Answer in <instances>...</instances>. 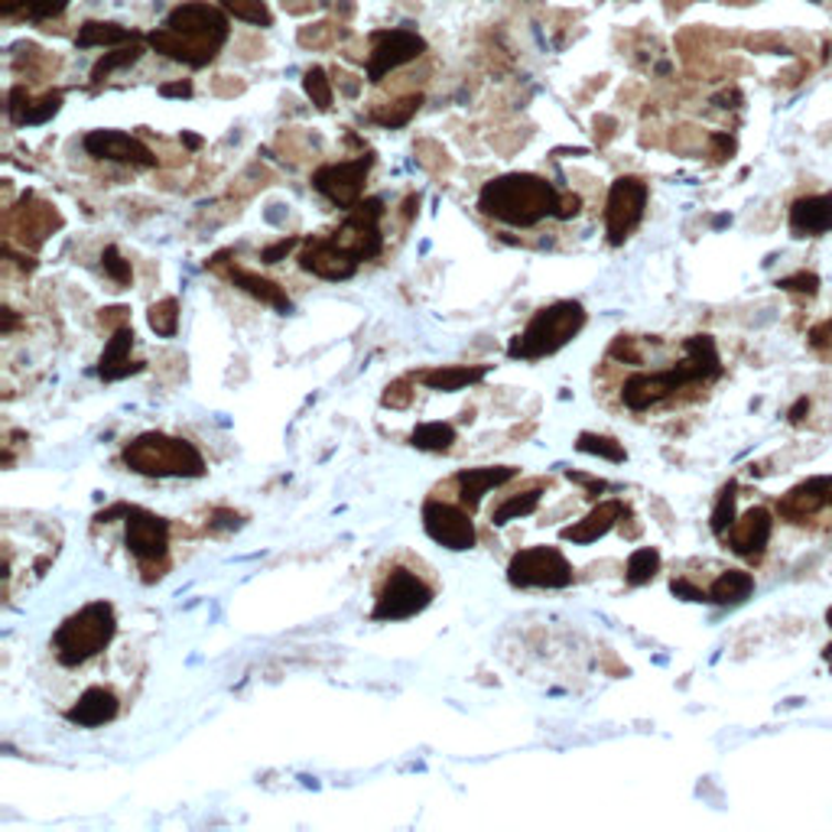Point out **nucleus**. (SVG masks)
<instances>
[{"label":"nucleus","mask_w":832,"mask_h":832,"mask_svg":"<svg viewBox=\"0 0 832 832\" xmlns=\"http://www.w3.org/2000/svg\"><path fill=\"white\" fill-rule=\"evenodd\" d=\"M124 524H127L124 543L143 569L167 566V556H170V521L167 518H160L147 508H127Z\"/></svg>","instance_id":"10"},{"label":"nucleus","mask_w":832,"mask_h":832,"mask_svg":"<svg viewBox=\"0 0 832 832\" xmlns=\"http://www.w3.org/2000/svg\"><path fill=\"white\" fill-rule=\"evenodd\" d=\"M232 527H238V514L235 511H215L212 514L209 531H232Z\"/></svg>","instance_id":"46"},{"label":"nucleus","mask_w":832,"mask_h":832,"mask_svg":"<svg viewBox=\"0 0 832 832\" xmlns=\"http://www.w3.org/2000/svg\"><path fill=\"white\" fill-rule=\"evenodd\" d=\"M374 167V157L364 153L358 160H349V163H326L312 173V189L319 195H326L332 205L339 209H355L364 195V182H367V173Z\"/></svg>","instance_id":"12"},{"label":"nucleus","mask_w":832,"mask_h":832,"mask_svg":"<svg viewBox=\"0 0 832 832\" xmlns=\"http://www.w3.org/2000/svg\"><path fill=\"white\" fill-rule=\"evenodd\" d=\"M780 287L783 290H800V294H817L820 280H817V274H797L790 280H780Z\"/></svg>","instance_id":"41"},{"label":"nucleus","mask_w":832,"mask_h":832,"mask_svg":"<svg viewBox=\"0 0 832 832\" xmlns=\"http://www.w3.org/2000/svg\"><path fill=\"white\" fill-rule=\"evenodd\" d=\"M302 88H306L309 102H312L319 111H329V108H332V82H329L326 68L312 65V68L306 72V78H302Z\"/></svg>","instance_id":"34"},{"label":"nucleus","mask_w":832,"mask_h":832,"mask_svg":"<svg viewBox=\"0 0 832 832\" xmlns=\"http://www.w3.org/2000/svg\"><path fill=\"white\" fill-rule=\"evenodd\" d=\"M648 182L638 177H618L608 189V202H605V235L608 244H625L634 235V228L644 222V209H648Z\"/></svg>","instance_id":"8"},{"label":"nucleus","mask_w":832,"mask_h":832,"mask_svg":"<svg viewBox=\"0 0 832 832\" xmlns=\"http://www.w3.org/2000/svg\"><path fill=\"white\" fill-rule=\"evenodd\" d=\"M625 514H628L625 501H618V498L601 501V504H595L593 511H589L583 521L569 524V527L563 531V540H573V543H579V546L595 543V540H601L605 534H611V531H615V524H618Z\"/></svg>","instance_id":"19"},{"label":"nucleus","mask_w":832,"mask_h":832,"mask_svg":"<svg viewBox=\"0 0 832 832\" xmlns=\"http://www.w3.org/2000/svg\"><path fill=\"white\" fill-rule=\"evenodd\" d=\"M381 215L384 202L381 199H361L355 209H349V218L342 228L332 235L339 247H345L358 260H371L384 250V235H381Z\"/></svg>","instance_id":"11"},{"label":"nucleus","mask_w":832,"mask_h":832,"mask_svg":"<svg viewBox=\"0 0 832 832\" xmlns=\"http://www.w3.org/2000/svg\"><path fill=\"white\" fill-rule=\"evenodd\" d=\"M511 478H518V469L514 466H484V469H462L456 476V488H459V501L476 511L481 504V498L491 491V488H501L508 484Z\"/></svg>","instance_id":"21"},{"label":"nucleus","mask_w":832,"mask_h":832,"mask_svg":"<svg viewBox=\"0 0 832 832\" xmlns=\"http://www.w3.org/2000/svg\"><path fill=\"white\" fill-rule=\"evenodd\" d=\"M732 524H735V484H728V488L718 494V504H715L713 511V534L725 536Z\"/></svg>","instance_id":"38"},{"label":"nucleus","mask_w":832,"mask_h":832,"mask_svg":"<svg viewBox=\"0 0 832 832\" xmlns=\"http://www.w3.org/2000/svg\"><path fill=\"white\" fill-rule=\"evenodd\" d=\"M160 95H163V98H189V95H192V85H189V82L160 85Z\"/></svg>","instance_id":"47"},{"label":"nucleus","mask_w":832,"mask_h":832,"mask_svg":"<svg viewBox=\"0 0 832 832\" xmlns=\"http://www.w3.org/2000/svg\"><path fill=\"white\" fill-rule=\"evenodd\" d=\"M673 595L676 598H686V601H710V593H703V589H696V586H690L686 579H673Z\"/></svg>","instance_id":"43"},{"label":"nucleus","mask_w":832,"mask_h":832,"mask_svg":"<svg viewBox=\"0 0 832 832\" xmlns=\"http://www.w3.org/2000/svg\"><path fill=\"white\" fill-rule=\"evenodd\" d=\"M65 7H68V0H33L30 3V10H26V17L30 20H53V17H60L65 13Z\"/></svg>","instance_id":"39"},{"label":"nucleus","mask_w":832,"mask_h":832,"mask_svg":"<svg viewBox=\"0 0 832 832\" xmlns=\"http://www.w3.org/2000/svg\"><path fill=\"white\" fill-rule=\"evenodd\" d=\"M124 466L147 478H202L209 472L205 456L179 436L167 433H140L134 436L124 452Z\"/></svg>","instance_id":"4"},{"label":"nucleus","mask_w":832,"mask_h":832,"mask_svg":"<svg viewBox=\"0 0 832 832\" xmlns=\"http://www.w3.org/2000/svg\"><path fill=\"white\" fill-rule=\"evenodd\" d=\"M830 621H832V611H830Z\"/></svg>","instance_id":"51"},{"label":"nucleus","mask_w":832,"mask_h":832,"mask_svg":"<svg viewBox=\"0 0 832 832\" xmlns=\"http://www.w3.org/2000/svg\"><path fill=\"white\" fill-rule=\"evenodd\" d=\"M222 7L235 17V20H244V23H254V26H270L274 17L267 10L264 0H222Z\"/></svg>","instance_id":"35"},{"label":"nucleus","mask_w":832,"mask_h":832,"mask_svg":"<svg viewBox=\"0 0 832 832\" xmlns=\"http://www.w3.org/2000/svg\"><path fill=\"white\" fill-rule=\"evenodd\" d=\"M774 531V518L768 508H751L748 514L735 518V524L728 527V546L738 553V556H748V559H758L768 546Z\"/></svg>","instance_id":"17"},{"label":"nucleus","mask_w":832,"mask_h":832,"mask_svg":"<svg viewBox=\"0 0 832 832\" xmlns=\"http://www.w3.org/2000/svg\"><path fill=\"white\" fill-rule=\"evenodd\" d=\"M540 498H543L540 488H531V491H524V494L508 498V501L491 514V524H494V527H504V524H511V521H518V518L534 514L536 508H540Z\"/></svg>","instance_id":"31"},{"label":"nucleus","mask_w":832,"mask_h":832,"mask_svg":"<svg viewBox=\"0 0 832 832\" xmlns=\"http://www.w3.org/2000/svg\"><path fill=\"white\" fill-rule=\"evenodd\" d=\"M299 267L319 280H332V284H342V280H352L361 267V260L352 257L345 247H339L332 235L329 238H309L299 250Z\"/></svg>","instance_id":"15"},{"label":"nucleus","mask_w":832,"mask_h":832,"mask_svg":"<svg viewBox=\"0 0 832 832\" xmlns=\"http://www.w3.org/2000/svg\"><path fill=\"white\" fill-rule=\"evenodd\" d=\"M683 352L686 358L676 364V367H666V371H654V374H634L625 381L621 387V401L628 410L641 414V410H651L657 404H663L666 397H673L676 391L690 387V384H706L722 374V364H718V349H715L713 335H693L683 342Z\"/></svg>","instance_id":"3"},{"label":"nucleus","mask_w":832,"mask_h":832,"mask_svg":"<svg viewBox=\"0 0 832 832\" xmlns=\"http://www.w3.org/2000/svg\"><path fill=\"white\" fill-rule=\"evenodd\" d=\"M33 0H0V13L3 17H13V13H26Z\"/></svg>","instance_id":"48"},{"label":"nucleus","mask_w":832,"mask_h":832,"mask_svg":"<svg viewBox=\"0 0 832 832\" xmlns=\"http://www.w3.org/2000/svg\"><path fill=\"white\" fill-rule=\"evenodd\" d=\"M147 322H150V329L160 339H173L179 332V299L167 297L160 299V302H153L150 312H147Z\"/></svg>","instance_id":"33"},{"label":"nucleus","mask_w":832,"mask_h":832,"mask_svg":"<svg viewBox=\"0 0 832 832\" xmlns=\"http://www.w3.org/2000/svg\"><path fill=\"white\" fill-rule=\"evenodd\" d=\"M419 105H423V98L414 95V98H404V102H397V108H387V111H374L371 118L377 120L381 127H404V124H410L416 111H419Z\"/></svg>","instance_id":"37"},{"label":"nucleus","mask_w":832,"mask_h":832,"mask_svg":"<svg viewBox=\"0 0 832 832\" xmlns=\"http://www.w3.org/2000/svg\"><path fill=\"white\" fill-rule=\"evenodd\" d=\"M790 228L800 235V238H810V235H823L832 228V192L826 195H807L800 202H793L790 209Z\"/></svg>","instance_id":"22"},{"label":"nucleus","mask_w":832,"mask_h":832,"mask_svg":"<svg viewBox=\"0 0 832 832\" xmlns=\"http://www.w3.org/2000/svg\"><path fill=\"white\" fill-rule=\"evenodd\" d=\"M140 56H143V50L137 46V40H134V43H127V46H120V50H115V53H105L102 60L95 62V68H92V85L108 82L115 72L127 68V65H134Z\"/></svg>","instance_id":"30"},{"label":"nucleus","mask_w":832,"mask_h":832,"mask_svg":"<svg viewBox=\"0 0 832 832\" xmlns=\"http://www.w3.org/2000/svg\"><path fill=\"white\" fill-rule=\"evenodd\" d=\"M426 53V40L414 30H381L371 36L367 53V82H381L387 72L419 60Z\"/></svg>","instance_id":"14"},{"label":"nucleus","mask_w":832,"mask_h":832,"mask_svg":"<svg viewBox=\"0 0 832 832\" xmlns=\"http://www.w3.org/2000/svg\"><path fill=\"white\" fill-rule=\"evenodd\" d=\"M137 36L127 30V26H120V23H102V20H88V23H82L78 26V36H75V43L82 46V50H92V46H124V43H134Z\"/></svg>","instance_id":"26"},{"label":"nucleus","mask_w":832,"mask_h":832,"mask_svg":"<svg viewBox=\"0 0 832 832\" xmlns=\"http://www.w3.org/2000/svg\"><path fill=\"white\" fill-rule=\"evenodd\" d=\"M130 349H134V329L120 326V329H115V335L108 339L102 358H98V377L102 381H124L130 374H140L143 361H134Z\"/></svg>","instance_id":"20"},{"label":"nucleus","mask_w":832,"mask_h":832,"mask_svg":"<svg viewBox=\"0 0 832 832\" xmlns=\"http://www.w3.org/2000/svg\"><path fill=\"white\" fill-rule=\"evenodd\" d=\"M423 531L429 540H436L439 546L459 553V550H472L476 546V524H472V511L462 504H446V501H426L423 504Z\"/></svg>","instance_id":"13"},{"label":"nucleus","mask_w":832,"mask_h":832,"mask_svg":"<svg viewBox=\"0 0 832 832\" xmlns=\"http://www.w3.org/2000/svg\"><path fill=\"white\" fill-rule=\"evenodd\" d=\"M410 442L423 452H449L456 442V426L452 423H419Z\"/></svg>","instance_id":"28"},{"label":"nucleus","mask_w":832,"mask_h":832,"mask_svg":"<svg viewBox=\"0 0 832 832\" xmlns=\"http://www.w3.org/2000/svg\"><path fill=\"white\" fill-rule=\"evenodd\" d=\"M563 205V192L550 179L534 173H508L488 179L478 192L481 215L511 225V228H534L543 218H556Z\"/></svg>","instance_id":"2"},{"label":"nucleus","mask_w":832,"mask_h":832,"mask_svg":"<svg viewBox=\"0 0 832 832\" xmlns=\"http://www.w3.org/2000/svg\"><path fill=\"white\" fill-rule=\"evenodd\" d=\"M62 108V95H43L40 102H33L26 95V88H13L10 92V120L13 124H46L50 118H56Z\"/></svg>","instance_id":"24"},{"label":"nucleus","mask_w":832,"mask_h":832,"mask_svg":"<svg viewBox=\"0 0 832 832\" xmlns=\"http://www.w3.org/2000/svg\"><path fill=\"white\" fill-rule=\"evenodd\" d=\"M225 277H228L238 290H244L247 297L260 299L264 306H274L277 312H290V309H294V302H290L287 290H284L280 284H274V280H267V277H260V274H254V270L228 267Z\"/></svg>","instance_id":"23"},{"label":"nucleus","mask_w":832,"mask_h":832,"mask_svg":"<svg viewBox=\"0 0 832 832\" xmlns=\"http://www.w3.org/2000/svg\"><path fill=\"white\" fill-rule=\"evenodd\" d=\"M579 209H583V199L579 195H573V192H563V205H559V212H556V218H576L579 215Z\"/></svg>","instance_id":"45"},{"label":"nucleus","mask_w":832,"mask_h":832,"mask_svg":"<svg viewBox=\"0 0 832 832\" xmlns=\"http://www.w3.org/2000/svg\"><path fill=\"white\" fill-rule=\"evenodd\" d=\"M228 36H232L228 10L212 7L205 0H192L173 7L163 26L147 36V43L167 60L182 62L189 68H205L222 53Z\"/></svg>","instance_id":"1"},{"label":"nucleus","mask_w":832,"mask_h":832,"mask_svg":"<svg viewBox=\"0 0 832 832\" xmlns=\"http://www.w3.org/2000/svg\"><path fill=\"white\" fill-rule=\"evenodd\" d=\"M102 267H105V274L118 284V290H127V287H130V280H134L130 260H124V257H120V250L115 247V244L102 250Z\"/></svg>","instance_id":"36"},{"label":"nucleus","mask_w":832,"mask_h":832,"mask_svg":"<svg viewBox=\"0 0 832 832\" xmlns=\"http://www.w3.org/2000/svg\"><path fill=\"white\" fill-rule=\"evenodd\" d=\"M586 322H589V312L579 299H556V302L543 306L527 322V329L511 339L508 355L521 358V361L556 355L586 329Z\"/></svg>","instance_id":"5"},{"label":"nucleus","mask_w":832,"mask_h":832,"mask_svg":"<svg viewBox=\"0 0 832 832\" xmlns=\"http://www.w3.org/2000/svg\"><path fill=\"white\" fill-rule=\"evenodd\" d=\"M82 147H85V153L95 157V160L130 163V167H157L153 150H150L143 140L124 134V130H92V134H85Z\"/></svg>","instance_id":"16"},{"label":"nucleus","mask_w":832,"mask_h":832,"mask_svg":"<svg viewBox=\"0 0 832 832\" xmlns=\"http://www.w3.org/2000/svg\"><path fill=\"white\" fill-rule=\"evenodd\" d=\"M118 634V615L115 605L98 598L68 615L53 634V651L62 666H82L92 657H98Z\"/></svg>","instance_id":"6"},{"label":"nucleus","mask_w":832,"mask_h":832,"mask_svg":"<svg viewBox=\"0 0 832 832\" xmlns=\"http://www.w3.org/2000/svg\"><path fill=\"white\" fill-rule=\"evenodd\" d=\"M657 573H660V553L654 546H641L628 556V566H625L628 586H648Z\"/></svg>","instance_id":"29"},{"label":"nucleus","mask_w":832,"mask_h":832,"mask_svg":"<svg viewBox=\"0 0 832 832\" xmlns=\"http://www.w3.org/2000/svg\"><path fill=\"white\" fill-rule=\"evenodd\" d=\"M13 326H17V316H13V309H3V335H10V332H13Z\"/></svg>","instance_id":"49"},{"label":"nucleus","mask_w":832,"mask_h":832,"mask_svg":"<svg viewBox=\"0 0 832 832\" xmlns=\"http://www.w3.org/2000/svg\"><path fill=\"white\" fill-rule=\"evenodd\" d=\"M410 404V391H407V381H397V384H391L387 387V394H384V407H407Z\"/></svg>","instance_id":"42"},{"label":"nucleus","mask_w":832,"mask_h":832,"mask_svg":"<svg viewBox=\"0 0 832 832\" xmlns=\"http://www.w3.org/2000/svg\"><path fill=\"white\" fill-rule=\"evenodd\" d=\"M433 605V586H426L416 573L397 566L384 579L381 593L374 598V621H407Z\"/></svg>","instance_id":"9"},{"label":"nucleus","mask_w":832,"mask_h":832,"mask_svg":"<svg viewBox=\"0 0 832 832\" xmlns=\"http://www.w3.org/2000/svg\"><path fill=\"white\" fill-rule=\"evenodd\" d=\"M120 713V700L115 696V690L108 686H88L68 710H65V718L78 728H98V725H108L115 722Z\"/></svg>","instance_id":"18"},{"label":"nucleus","mask_w":832,"mask_h":832,"mask_svg":"<svg viewBox=\"0 0 832 832\" xmlns=\"http://www.w3.org/2000/svg\"><path fill=\"white\" fill-rule=\"evenodd\" d=\"M751 593H755V579H751V573L728 569V573H722V576L713 583V589H710V601H715V605H738V601H745Z\"/></svg>","instance_id":"27"},{"label":"nucleus","mask_w":832,"mask_h":832,"mask_svg":"<svg viewBox=\"0 0 832 832\" xmlns=\"http://www.w3.org/2000/svg\"><path fill=\"white\" fill-rule=\"evenodd\" d=\"M488 374V364H449V367H433V371H423L419 381L429 387V391H442V394H452V391H462L469 384H478L481 377Z\"/></svg>","instance_id":"25"},{"label":"nucleus","mask_w":832,"mask_h":832,"mask_svg":"<svg viewBox=\"0 0 832 832\" xmlns=\"http://www.w3.org/2000/svg\"><path fill=\"white\" fill-rule=\"evenodd\" d=\"M297 244H299V238L277 241V244H274V247H267V250H264L260 257H264V264H277V260H280V257H287V254H290V250H294Z\"/></svg>","instance_id":"44"},{"label":"nucleus","mask_w":832,"mask_h":832,"mask_svg":"<svg viewBox=\"0 0 832 832\" xmlns=\"http://www.w3.org/2000/svg\"><path fill=\"white\" fill-rule=\"evenodd\" d=\"M576 449L586 452V456H598V459H608V462H625L628 452L618 439L611 436H598V433H579L576 439Z\"/></svg>","instance_id":"32"},{"label":"nucleus","mask_w":832,"mask_h":832,"mask_svg":"<svg viewBox=\"0 0 832 832\" xmlns=\"http://www.w3.org/2000/svg\"><path fill=\"white\" fill-rule=\"evenodd\" d=\"M182 140H185V143H189V147H199V143H202V140H199V137H195V134H182Z\"/></svg>","instance_id":"50"},{"label":"nucleus","mask_w":832,"mask_h":832,"mask_svg":"<svg viewBox=\"0 0 832 832\" xmlns=\"http://www.w3.org/2000/svg\"><path fill=\"white\" fill-rule=\"evenodd\" d=\"M634 345H638V339H628V335L615 339V345H611V358H625V361H631V364H641V352H638Z\"/></svg>","instance_id":"40"},{"label":"nucleus","mask_w":832,"mask_h":832,"mask_svg":"<svg viewBox=\"0 0 832 832\" xmlns=\"http://www.w3.org/2000/svg\"><path fill=\"white\" fill-rule=\"evenodd\" d=\"M508 583L514 589H566L573 586V563L556 546H527L511 556Z\"/></svg>","instance_id":"7"}]
</instances>
